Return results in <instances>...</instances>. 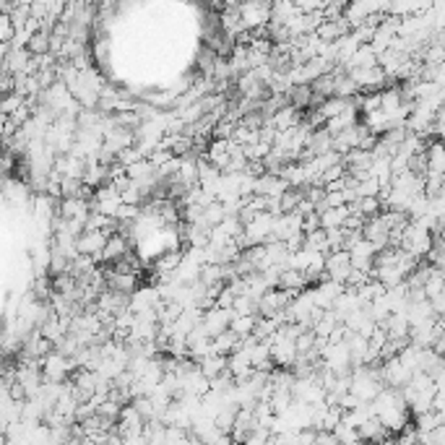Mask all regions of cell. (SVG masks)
Masks as SVG:
<instances>
[{"instance_id": "1", "label": "cell", "mask_w": 445, "mask_h": 445, "mask_svg": "<svg viewBox=\"0 0 445 445\" xmlns=\"http://www.w3.org/2000/svg\"><path fill=\"white\" fill-rule=\"evenodd\" d=\"M435 232L430 227H425L422 221H417V219H411L409 224H406V229H404V240H401V247H406L409 253L414 255H427L432 247H435Z\"/></svg>"}, {"instance_id": "2", "label": "cell", "mask_w": 445, "mask_h": 445, "mask_svg": "<svg viewBox=\"0 0 445 445\" xmlns=\"http://www.w3.org/2000/svg\"><path fill=\"white\" fill-rule=\"evenodd\" d=\"M237 8L245 29H263L271 24V0H242Z\"/></svg>"}, {"instance_id": "3", "label": "cell", "mask_w": 445, "mask_h": 445, "mask_svg": "<svg viewBox=\"0 0 445 445\" xmlns=\"http://www.w3.org/2000/svg\"><path fill=\"white\" fill-rule=\"evenodd\" d=\"M381 373H383L385 385H391V388H404V385L411 381L414 370H409L399 355H393V357H388V360H383Z\"/></svg>"}, {"instance_id": "4", "label": "cell", "mask_w": 445, "mask_h": 445, "mask_svg": "<svg viewBox=\"0 0 445 445\" xmlns=\"http://www.w3.org/2000/svg\"><path fill=\"white\" fill-rule=\"evenodd\" d=\"M326 271L331 279L346 284L349 271H352V250L341 247V250H331V253H326Z\"/></svg>"}, {"instance_id": "5", "label": "cell", "mask_w": 445, "mask_h": 445, "mask_svg": "<svg viewBox=\"0 0 445 445\" xmlns=\"http://www.w3.org/2000/svg\"><path fill=\"white\" fill-rule=\"evenodd\" d=\"M346 73L360 83V89L362 91L383 89L385 81H388V73L383 71L381 65H370V68H352V71H346Z\"/></svg>"}, {"instance_id": "6", "label": "cell", "mask_w": 445, "mask_h": 445, "mask_svg": "<svg viewBox=\"0 0 445 445\" xmlns=\"http://www.w3.org/2000/svg\"><path fill=\"white\" fill-rule=\"evenodd\" d=\"M232 318H235V310L232 308H219V305H214V308L203 310V320H200V323H203L209 336H217L221 331H227Z\"/></svg>"}, {"instance_id": "7", "label": "cell", "mask_w": 445, "mask_h": 445, "mask_svg": "<svg viewBox=\"0 0 445 445\" xmlns=\"http://www.w3.org/2000/svg\"><path fill=\"white\" fill-rule=\"evenodd\" d=\"M302 214L297 211H287L282 217H276V224H273V237L276 240H292V237H300L305 235V229H302Z\"/></svg>"}, {"instance_id": "8", "label": "cell", "mask_w": 445, "mask_h": 445, "mask_svg": "<svg viewBox=\"0 0 445 445\" xmlns=\"http://www.w3.org/2000/svg\"><path fill=\"white\" fill-rule=\"evenodd\" d=\"M112 232H104V229H86L83 235H78L76 240V245H78V253H86V255H97L104 250L107 245V240Z\"/></svg>"}, {"instance_id": "9", "label": "cell", "mask_w": 445, "mask_h": 445, "mask_svg": "<svg viewBox=\"0 0 445 445\" xmlns=\"http://www.w3.org/2000/svg\"><path fill=\"white\" fill-rule=\"evenodd\" d=\"M378 419H381L385 427L391 430L393 435H399L401 430L409 425V411H406V404H396V406H388L385 411H381V414H378Z\"/></svg>"}, {"instance_id": "10", "label": "cell", "mask_w": 445, "mask_h": 445, "mask_svg": "<svg viewBox=\"0 0 445 445\" xmlns=\"http://www.w3.org/2000/svg\"><path fill=\"white\" fill-rule=\"evenodd\" d=\"M123 255H128L125 237L120 235V232H112L107 240V245H104V250L94 255V261H97V263H109V261H120Z\"/></svg>"}, {"instance_id": "11", "label": "cell", "mask_w": 445, "mask_h": 445, "mask_svg": "<svg viewBox=\"0 0 445 445\" xmlns=\"http://www.w3.org/2000/svg\"><path fill=\"white\" fill-rule=\"evenodd\" d=\"M302 123V115H300V107H294V104H284L282 109H276L271 118V125L276 130H289V128L300 125Z\"/></svg>"}, {"instance_id": "12", "label": "cell", "mask_w": 445, "mask_h": 445, "mask_svg": "<svg viewBox=\"0 0 445 445\" xmlns=\"http://www.w3.org/2000/svg\"><path fill=\"white\" fill-rule=\"evenodd\" d=\"M104 276H107L109 289L125 292V294H133V289H136V273L133 271H118V268H109Z\"/></svg>"}, {"instance_id": "13", "label": "cell", "mask_w": 445, "mask_h": 445, "mask_svg": "<svg viewBox=\"0 0 445 445\" xmlns=\"http://www.w3.org/2000/svg\"><path fill=\"white\" fill-rule=\"evenodd\" d=\"M206 156H209L211 164H217L219 170L224 172L229 167V159H232V154H229V138H214V144L209 146Z\"/></svg>"}, {"instance_id": "14", "label": "cell", "mask_w": 445, "mask_h": 445, "mask_svg": "<svg viewBox=\"0 0 445 445\" xmlns=\"http://www.w3.org/2000/svg\"><path fill=\"white\" fill-rule=\"evenodd\" d=\"M370 65H381L378 63V53L373 50V45H362L357 50L349 60H346V71H352V68H370Z\"/></svg>"}, {"instance_id": "15", "label": "cell", "mask_w": 445, "mask_h": 445, "mask_svg": "<svg viewBox=\"0 0 445 445\" xmlns=\"http://www.w3.org/2000/svg\"><path fill=\"white\" fill-rule=\"evenodd\" d=\"M373 276L378 279V282H383L388 289L391 287H396V284H404L406 282V273L401 271L399 266H375Z\"/></svg>"}, {"instance_id": "16", "label": "cell", "mask_w": 445, "mask_h": 445, "mask_svg": "<svg viewBox=\"0 0 445 445\" xmlns=\"http://www.w3.org/2000/svg\"><path fill=\"white\" fill-rule=\"evenodd\" d=\"M240 341H242V338L237 336L232 328H227V331H221V334H217V336H214V352H217V355L229 357L237 349V346H240Z\"/></svg>"}, {"instance_id": "17", "label": "cell", "mask_w": 445, "mask_h": 445, "mask_svg": "<svg viewBox=\"0 0 445 445\" xmlns=\"http://www.w3.org/2000/svg\"><path fill=\"white\" fill-rule=\"evenodd\" d=\"M352 209L357 211V214H362L364 219L370 217H378L383 209V200L378 198V196H362V198H357L355 203H352Z\"/></svg>"}, {"instance_id": "18", "label": "cell", "mask_w": 445, "mask_h": 445, "mask_svg": "<svg viewBox=\"0 0 445 445\" xmlns=\"http://www.w3.org/2000/svg\"><path fill=\"white\" fill-rule=\"evenodd\" d=\"M427 170H435V172L445 174V141H437V144L427 146Z\"/></svg>"}, {"instance_id": "19", "label": "cell", "mask_w": 445, "mask_h": 445, "mask_svg": "<svg viewBox=\"0 0 445 445\" xmlns=\"http://www.w3.org/2000/svg\"><path fill=\"white\" fill-rule=\"evenodd\" d=\"M182 258L185 255L180 253V250H170V253H164L162 258H159V263H156V271L162 273H174L177 268H180V263H182Z\"/></svg>"}, {"instance_id": "20", "label": "cell", "mask_w": 445, "mask_h": 445, "mask_svg": "<svg viewBox=\"0 0 445 445\" xmlns=\"http://www.w3.org/2000/svg\"><path fill=\"white\" fill-rule=\"evenodd\" d=\"M255 320H258V315H235L232 323H229V328H232L240 338H245L255 331Z\"/></svg>"}, {"instance_id": "21", "label": "cell", "mask_w": 445, "mask_h": 445, "mask_svg": "<svg viewBox=\"0 0 445 445\" xmlns=\"http://www.w3.org/2000/svg\"><path fill=\"white\" fill-rule=\"evenodd\" d=\"M305 247L310 250H318V253H328V232L323 227L315 229V232H308L305 235Z\"/></svg>"}, {"instance_id": "22", "label": "cell", "mask_w": 445, "mask_h": 445, "mask_svg": "<svg viewBox=\"0 0 445 445\" xmlns=\"http://www.w3.org/2000/svg\"><path fill=\"white\" fill-rule=\"evenodd\" d=\"M336 437L341 440V443H357V440H362V435H360V427H355V425H349L346 419H341L336 425Z\"/></svg>"}, {"instance_id": "23", "label": "cell", "mask_w": 445, "mask_h": 445, "mask_svg": "<svg viewBox=\"0 0 445 445\" xmlns=\"http://www.w3.org/2000/svg\"><path fill=\"white\" fill-rule=\"evenodd\" d=\"M21 104H27V94H21V91H11L6 94V100H3V115H13Z\"/></svg>"}, {"instance_id": "24", "label": "cell", "mask_w": 445, "mask_h": 445, "mask_svg": "<svg viewBox=\"0 0 445 445\" xmlns=\"http://www.w3.org/2000/svg\"><path fill=\"white\" fill-rule=\"evenodd\" d=\"M391 13L399 18L414 16L417 13V0H391Z\"/></svg>"}, {"instance_id": "25", "label": "cell", "mask_w": 445, "mask_h": 445, "mask_svg": "<svg viewBox=\"0 0 445 445\" xmlns=\"http://www.w3.org/2000/svg\"><path fill=\"white\" fill-rule=\"evenodd\" d=\"M273 151V146L268 141H255V144L245 146V154L247 159H266V156Z\"/></svg>"}, {"instance_id": "26", "label": "cell", "mask_w": 445, "mask_h": 445, "mask_svg": "<svg viewBox=\"0 0 445 445\" xmlns=\"http://www.w3.org/2000/svg\"><path fill=\"white\" fill-rule=\"evenodd\" d=\"M138 159H144V154L138 151V146H128V149H123V151L118 154V162L123 164L125 170L130 167V164H136Z\"/></svg>"}, {"instance_id": "27", "label": "cell", "mask_w": 445, "mask_h": 445, "mask_svg": "<svg viewBox=\"0 0 445 445\" xmlns=\"http://www.w3.org/2000/svg\"><path fill=\"white\" fill-rule=\"evenodd\" d=\"M323 224H320V214L318 211H310V214H305V219H302V229H305V235L308 232H315V229H320Z\"/></svg>"}, {"instance_id": "28", "label": "cell", "mask_w": 445, "mask_h": 445, "mask_svg": "<svg viewBox=\"0 0 445 445\" xmlns=\"http://www.w3.org/2000/svg\"><path fill=\"white\" fill-rule=\"evenodd\" d=\"M235 292L229 289V287H224V289H221V294H219L217 297V305L219 308H232V305H235Z\"/></svg>"}, {"instance_id": "29", "label": "cell", "mask_w": 445, "mask_h": 445, "mask_svg": "<svg viewBox=\"0 0 445 445\" xmlns=\"http://www.w3.org/2000/svg\"><path fill=\"white\" fill-rule=\"evenodd\" d=\"M437 245H440V247H445V227L440 229V232H437Z\"/></svg>"}, {"instance_id": "30", "label": "cell", "mask_w": 445, "mask_h": 445, "mask_svg": "<svg viewBox=\"0 0 445 445\" xmlns=\"http://www.w3.org/2000/svg\"><path fill=\"white\" fill-rule=\"evenodd\" d=\"M437 39H440V42H443V47H445V29L440 32V34H437Z\"/></svg>"}]
</instances>
